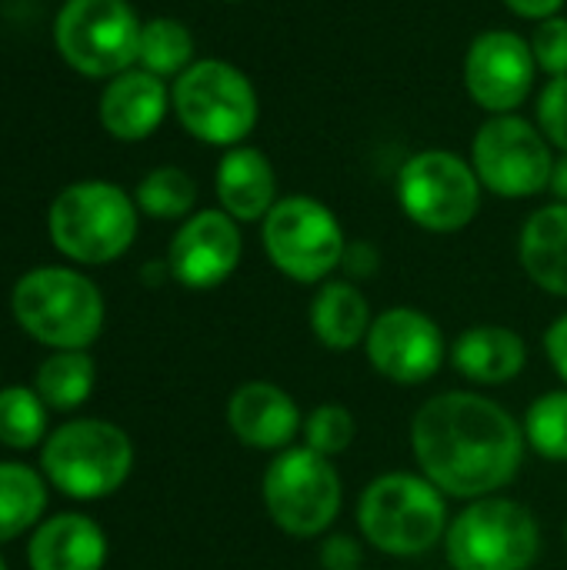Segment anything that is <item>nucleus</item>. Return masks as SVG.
Returning a JSON list of instances; mask_svg holds the SVG:
<instances>
[{
  "label": "nucleus",
  "mask_w": 567,
  "mask_h": 570,
  "mask_svg": "<svg viewBox=\"0 0 567 570\" xmlns=\"http://www.w3.org/2000/svg\"><path fill=\"white\" fill-rule=\"evenodd\" d=\"M411 448L421 474L444 498L481 501L518 478L528 441L498 401L475 391H444L418 407Z\"/></svg>",
  "instance_id": "obj_1"
},
{
  "label": "nucleus",
  "mask_w": 567,
  "mask_h": 570,
  "mask_svg": "<svg viewBox=\"0 0 567 570\" xmlns=\"http://www.w3.org/2000/svg\"><path fill=\"white\" fill-rule=\"evenodd\" d=\"M358 524L368 544L391 558H421L448 534L444 494L424 474H381L358 501Z\"/></svg>",
  "instance_id": "obj_2"
},
{
  "label": "nucleus",
  "mask_w": 567,
  "mask_h": 570,
  "mask_svg": "<svg viewBox=\"0 0 567 570\" xmlns=\"http://www.w3.org/2000/svg\"><path fill=\"white\" fill-rule=\"evenodd\" d=\"M10 307L17 324L53 351H84L104 331V297L97 284L70 267H37L23 274Z\"/></svg>",
  "instance_id": "obj_3"
},
{
  "label": "nucleus",
  "mask_w": 567,
  "mask_h": 570,
  "mask_svg": "<svg viewBox=\"0 0 567 570\" xmlns=\"http://www.w3.org/2000/svg\"><path fill=\"white\" fill-rule=\"evenodd\" d=\"M50 240L77 264H110L124 257L137 237V200L117 184L80 180L50 204Z\"/></svg>",
  "instance_id": "obj_4"
},
{
  "label": "nucleus",
  "mask_w": 567,
  "mask_h": 570,
  "mask_svg": "<svg viewBox=\"0 0 567 570\" xmlns=\"http://www.w3.org/2000/svg\"><path fill=\"white\" fill-rule=\"evenodd\" d=\"M180 127L211 147H237L257 127L261 104L251 77L227 60L190 63L170 90Z\"/></svg>",
  "instance_id": "obj_5"
},
{
  "label": "nucleus",
  "mask_w": 567,
  "mask_h": 570,
  "mask_svg": "<svg viewBox=\"0 0 567 570\" xmlns=\"http://www.w3.org/2000/svg\"><path fill=\"white\" fill-rule=\"evenodd\" d=\"M47 481L77 501L114 494L134 468L130 438L110 421H70L43 441L40 454Z\"/></svg>",
  "instance_id": "obj_6"
},
{
  "label": "nucleus",
  "mask_w": 567,
  "mask_h": 570,
  "mask_svg": "<svg viewBox=\"0 0 567 570\" xmlns=\"http://www.w3.org/2000/svg\"><path fill=\"white\" fill-rule=\"evenodd\" d=\"M454 570H531L541 554L535 514L511 498L471 501L444 534Z\"/></svg>",
  "instance_id": "obj_7"
},
{
  "label": "nucleus",
  "mask_w": 567,
  "mask_h": 570,
  "mask_svg": "<svg viewBox=\"0 0 567 570\" xmlns=\"http://www.w3.org/2000/svg\"><path fill=\"white\" fill-rule=\"evenodd\" d=\"M267 261L297 284H321L348 254V237L334 210L307 194L281 197L261 220Z\"/></svg>",
  "instance_id": "obj_8"
},
{
  "label": "nucleus",
  "mask_w": 567,
  "mask_h": 570,
  "mask_svg": "<svg viewBox=\"0 0 567 570\" xmlns=\"http://www.w3.org/2000/svg\"><path fill=\"white\" fill-rule=\"evenodd\" d=\"M261 498L284 534L317 538L338 521L344 488L331 458L311 448H287L264 471Z\"/></svg>",
  "instance_id": "obj_9"
},
{
  "label": "nucleus",
  "mask_w": 567,
  "mask_h": 570,
  "mask_svg": "<svg viewBox=\"0 0 567 570\" xmlns=\"http://www.w3.org/2000/svg\"><path fill=\"white\" fill-rule=\"evenodd\" d=\"M481 180L454 150H421L398 170V204L421 230L458 234L481 210Z\"/></svg>",
  "instance_id": "obj_10"
},
{
  "label": "nucleus",
  "mask_w": 567,
  "mask_h": 570,
  "mask_svg": "<svg viewBox=\"0 0 567 570\" xmlns=\"http://www.w3.org/2000/svg\"><path fill=\"white\" fill-rule=\"evenodd\" d=\"M140 17L127 0H67L53 23L60 57L84 77H117L137 63Z\"/></svg>",
  "instance_id": "obj_11"
},
{
  "label": "nucleus",
  "mask_w": 567,
  "mask_h": 570,
  "mask_svg": "<svg viewBox=\"0 0 567 570\" xmlns=\"http://www.w3.org/2000/svg\"><path fill=\"white\" fill-rule=\"evenodd\" d=\"M471 167L485 190L525 200L551 187L555 154L541 127L518 114H495L471 140Z\"/></svg>",
  "instance_id": "obj_12"
},
{
  "label": "nucleus",
  "mask_w": 567,
  "mask_h": 570,
  "mask_svg": "<svg viewBox=\"0 0 567 570\" xmlns=\"http://www.w3.org/2000/svg\"><path fill=\"white\" fill-rule=\"evenodd\" d=\"M364 351L371 367L384 381L404 387H418L431 381L448 357V344L438 321H431L418 307L381 311L364 337Z\"/></svg>",
  "instance_id": "obj_13"
},
{
  "label": "nucleus",
  "mask_w": 567,
  "mask_h": 570,
  "mask_svg": "<svg viewBox=\"0 0 567 570\" xmlns=\"http://www.w3.org/2000/svg\"><path fill=\"white\" fill-rule=\"evenodd\" d=\"M538 80V60L531 40L515 30H485L465 53V87L471 100L495 114H515Z\"/></svg>",
  "instance_id": "obj_14"
},
{
  "label": "nucleus",
  "mask_w": 567,
  "mask_h": 570,
  "mask_svg": "<svg viewBox=\"0 0 567 570\" xmlns=\"http://www.w3.org/2000/svg\"><path fill=\"white\" fill-rule=\"evenodd\" d=\"M244 254L241 224L224 210L190 214L170 240L167 271L177 284L190 291H211L224 284Z\"/></svg>",
  "instance_id": "obj_15"
},
{
  "label": "nucleus",
  "mask_w": 567,
  "mask_h": 570,
  "mask_svg": "<svg viewBox=\"0 0 567 570\" xmlns=\"http://www.w3.org/2000/svg\"><path fill=\"white\" fill-rule=\"evenodd\" d=\"M227 424L234 438L254 451H287L304 428L294 397L271 381H247L231 394Z\"/></svg>",
  "instance_id": "obj_16"
},
{
  "label": "nucleus",
  "mask_w": 567,
  "mask_h": 570,
  "mask_svg": "<svg viewBox=\"0 0 567 570\" xmlns=\"http://www.w3.org/2000/svg\"><path fill=\"white\" fill-rule=\"evenodd\" d=\"M170 94L160 77L147 70H124L110 77L100 97V124L117 140H147L167 117Z\"/></svg>",
  "instance_id": "obj_17"
},
{
  "label": "nucleus",
  "mask_w": 567,
  "mask_h": 570,
  "mask_svg": "<svg viewBox=\"0 0 567 570\" xmlns=\"http://www.w3.org/2000/svg\"><path fill=\"white\" fill-rule=\"evenodd\" d=\"M214 187H217L221 210L231 214L237 224L264 220L277 204L274 164L264 157V150L247 144H237L221 157L214 170Z\"/></svg>",
  "instance_id": "obj_18"
},
{
  "label": "nucleus",
  "mask_w": 567,
  "mask_h": 570,
  "mask_svg": "<svg viewBox=\"0 0 567 570\" xmlns=\"http://www.w3.org/2000/svg\"><path fill=\"white\" fill-rule=\"evenodd\" d=\"M451 364L471 384L498 387V384L515 381L525 371V364H528V344L511 327H501V324H475V327H468L454 341Z\"/></svg>",
  "instance_id": "obj_19"
},
{
  "label": "nucleus",
  "mask_w": 567,
  "mask_h": 570,
  "mask_svg": "<svg viewBox=\"0 0 567 570\" xmlns=\"http://www.w3.org/2000/svg\"><path fill=\"white\" fill-rule=\"evenodd\" d=\"M27 561L30 570H104L107 538L84 514H57L33 531Z\"/></svg>",
  "instance_id": "obj_20"
},
{
  "label": "nucleus",
  "mask_w": 567,
  "mask_h": 570,
  "mask_svg": "<svg viewBox=\"0 0 567 570\" xmlns=\"http://www.w3.org/2000/svg\"><path fill=\"white\" fill-rule=\"evenodd\" d=\"M518 254L525 274L541 291L567 297V204H548L525 220Z\"/></svg>",
  "instance_id": "obj_21"
},
{
  "label": "nucleus",
  "mask_w": 567,
  "mask_h": 570,
  "mask_svg": "<svg viewBox=\"0 0 567 570\" xmlns=\"http://www.w3.org/2000/svg\"><path fill=\"white\" fill-rule=\"evenodd\" d=\"M371 304L351 281H324L311 301V331L331 351L364 344L371 331Z\"/></svg>",
  "instance_id": "obj_22"
},
{
  "label": "nucleus",
  "mask_w": 567,
  "mask_h": 570,
  "mask_svg": "<svg viewBox=\"0 0 567 570\" xmlns=\"http://www.w3.org/2000/svg\"><path fill=\"white\" fill-rule=\"evenodd\" d=\"M43 508H47L43 478L27 464L0 461V544L33 528Z\"/></svg>",
  "instance_id": "obj_23"
},
{
  "label": "nucleus",
  "mask_w": 567,
  "mask_h": 570,
  "mask_svg": "<svg viewBox=\"0 0 567 570\" xmlns=\"http://www.w3.org/2000/svg\"><path fill=\"white\" fill-rule=\"evenodd\" d=\"M97 367L87 351H53L37 367V394L50 411H74L94 391Z\"/></svg>",
  "instance_id": "obj_24"
},
{
  "label": "nucleus",
  "mask_w": 567,
  "mask_h": 570,
  "mask_svg": "<svg viewBox=\"0 0 567 570\" xmlns=\"http://www.w3.org/2000/svg\"><path fill=\"white\" fill-rule=\"evenodd\" d=\"M140 70L154 77H180L194 63V33L174 20V17H154L140 27V47H137Z\"/></svg>",
  "instance_id": "obj_25"
},
{
  "label": "nucleus",
  "mask_w": 567,
  "mask_h": 570,
  "mask_svg": "<svg viewBox=\"0 0 567 570\" xmlns=\"http://www.w3.org/2000/svg\"><path fill=\"white\" fill-rule=\"evenodd\" d=\"M197 184L180 167H157L137 184V207L157 220H180L194 210Z\"/></svg>",
  "instance_id": "obj_26"
},
{
  "label": "nucleus",
  "mask_w": 567,
  "mask_h": 570,
  "mask_svg": "<svg viewBox=\"0 0 567 570\" xmlns=\"http://www.w3.org/2000/svg\"><path fill=\"white\" fill-rule=\"evenodd\" d=\"M47 431V404L30 387L0 391V444L27 451L43 441Z\"/></svg>",
  "instance_id": "obj_27"
},
{
  "label": "nucleus",
  "mask_w": 567,
  "mask_h": 570,
  "mask_svg": "<svg viewBox=\"0 0 567 570\" xmlns=\"http://www.w3.org/2000/svg\"><path fill=\"white\" fill-rule=\"evenodd\" d=\"M525 441L548 461L567 464V387L541 394L525 414Z\"/></svg>",
  "instance_id": "obj_28"
},
{
  "label": "nucleus",
  "mask_w": 567,
  "mask_h": 570,
  "mask_svg": "<svg viewBox=\"0 0 567 570\" xmlns=\"http://www.w3.org/2000/svg\"><path fill=\"white\" fill-rule=\"evenodd\" d=\"M304 448L324 454V458H338L354 444L358 424L354 414L344 404H317L307 417H304Z\"/></svg>",
  "instance_id": "obj_29"
},
{
  "label": "nucleus",
  "mask_w": 567,
  "mask_h": 570,
  "mask_svg": "<svg viewBox=\"0 0 567 570\" xmlns=\"http://www.w3.org/2000/svg\"><path fill=\"white\" fill-rule=\"evenodd\" d=\"M531 53L538 60V70L548 77H567V17L555 13L548 20H538L531 33Z\"/></svg>",
  "instance_id": "obj_30"
},
{
  "label": "nucleus",
  "mask_w": 567,
  "mask_h": 570,
  "mask_svg": "<svg viewBox=\"0 0 567 570\" xmlns=\"http://www.w3.org/2000/svg\"><path fill=\"white\" fill-rule=\"evenodd\" d=\"M538 127L551 147L567 154V77H548L538 94Z\"/></svg>",
  "instance_id": "obj_31"
},
{
  "label": "nucleus",
  "mask_w": 567,
  "mask_h": 570,
  "mask_svg": "<svg viewBox=\"0 0 567 570\" xmlns=\"http://www.w3.org/2000/svg\"><path fill=\"white\" fill-rule=\"evenodd\" d=\"M361 561L364 554L354 538H331L321 548V564L328 570H361Z\"/></svg>",
  "instance_id": "obj_32"
},
{
  "label": "nucleus",
  "mask_w": 567,
  "mask_h": 570,
  "mask_svg": "<svg viewBox=\"0 0 567 570\" xmlns=\"http://www.w3.org/2000/svg\"><path fill=\"white\" fill-rule=\"evenodd\" d=\"M545 354H548L555 374L567 384V314H561V317L548 327V334H545Z\"/></svg>",
  "instance_id": "obj_33"
},
{
  "label": "nucleus",
  "mask_w": 567,
  "mask_h": 570,
  "mask_svg": "<svg viewBox=\"0 0 567 570\" xmlns=\"http://www.w3.org/2000/svg\"><path fill=\"white\" fill-rule=\"evenodd\" d=\"M501 3L525 20H548L555 13H561V7H565V0H501Z\"/></svg>",
  "instance_id": "obj_34"
},
{
  "label": "nucleus",
  "mask_w": 567,
  "mask_h": 570,
  "mask_svg": "<svg viewBox=\"0 0 567 570\" xmlns=\"http://www.w3.org/2000/svg\"><path fill=\"white\" fill-rule=\"evenodd\" d=\"M561 204H567V154L555 157V170H551V187H548Z\"/></svg>",
  "instance_id": "obj_35"
},
{
  "label": "nucleus",
  "mask_w": 567,
  "mask_h": 570,
  "mask_svg": "<svg viewBox=\"0 0 567 570\" xmlns=\"http://www.w3.org/2000/svg\"><path fill=\"white\" fill-rule=\"evenodd\" d=\"M0 570H7V564H3V558H0Z\"/></svg>",
  "instance_id": "obj_36"
},
{
  "label": "nucleus",
  "mask_w": 567,
  "mask_h": 570,
  "mask_svg": "<svg viewBox=\"0 0 567 570\" xmlns=\"http://www.w3.org/2000/svg\"><path fill=\"white\" fill-rule=\"evenodd\" d=\"M224 3H241V0H224Z\"/></svg>",
  "instance_id": "obj_37"
}]
</instances>
